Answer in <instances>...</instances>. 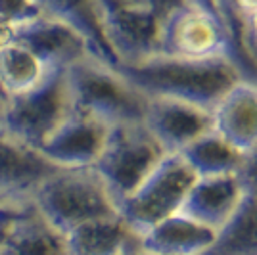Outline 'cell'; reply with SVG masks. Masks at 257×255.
Instances as JSON below:
<instances>
[{
	"instance_id": "ba28073f",
	"label": "cell",
	"mask_w": 257,
	"mask_h": 255,
	"mask_svg": "<svg viewBox=\"0 0 257 255\" xmlns=\"http://www.w3.org/2000/svg\"><path fill=\"white\" fill-rule=\"evenodd\" d=\"M75 111L67 69L52 71L48 79L27 94L10 98L4 129L41 150L46 140Z\"/></svg>"
},
{
	"instance_id": "5bb4252c",
	"label": "cell",
	"mask_w": 257,
	"mask_h": 255,
	"mask_svg": "<svg viewBox=\"0 0 257 255\" xmlns=\"http://www.w3.org/2000/svg\"><path fill=\"white\" fill-rule=\"evenodd\" d=\"M215 133L244 156L257 150V83L240 81L213 111Z\"/></svg>"
},
{
	"instance_id": "5b68a950",
	"label": "cell",
	"mask_w": 257,
	"mask_h": 255,
	"mask_svg": "<svg viewBox=\"0 0 257 255\" xmlns=\"http://www.w3.org/2000/svg\"><path fill=\"white\" fill-rule=\"evenodd\" d=\"M167 156L169 154L144 121L121 123L111 127L94 169L121 207V203L139 190Z\"/></svg>"
},
{
	"instance_id": "9a60e30c",
	"label": "cell",
	"mask_w": 257,
	"mask_h": 255,
	"mask_svg": "<svg viewBox=\"0 0 257 255\" xmlns=\"http://www.w3.org/2000/svg\"><path fill=\"white\" fill-rule=\"evenodd\" d=\"M217 232L186 215H175L139 238V249L148 255H205Z\"/></svg>"
},
{
	"instance_id": "3957f363",
	"label": "cell",
	"mask_w": 257,
	"mask_h": 255,
	"mask_svg": "<svg viewBox=\"0 0 257 255\" xmlns=\"http://www.w3.org/2000/svg\"><path fill=\"white\" fill-rule=\"evenodd\" d=\"M31 205L67 236L83 224L119 217V203L94 167L58 169L35 192Z\"/></svg>"
},
{
	"instance_id": "30bf717a",
	"label": "cell",
	"mask_w": 257,
	"mask_h": 255,
	"mask_svg": "<svg viewBox=\"0 0 257 255\" xmlns=\"http://www.w3.org/2000/svg\"><path fill=\"white\" fill-rule=\"evenodd\" d=\"M16 41L33 50L52 71L69 69L86 58H94L83 35L56 14L50 2H44V14L41 18L25 23L18 31Z\"/></svg>"
},
{
	"instance_id": "9c48e42d",
	"label": "cell",
	"mask_w": 257,
	"mask_h": 255,
	"mask_svg": "<svg viewBox=\"0 0 257 255\" xmlns=\"http://www.w3.org/2000/svg\"><path fill=\"white\" fill-rule=\"evenodd\" d=\"M60 167L39 148L0 129V205H27Z\"/></svg>"
},
{
	"instance_id": "7c38bea8",
	"label": "cell",
	"mask_w": 257,
	"mask_h": 255,
	"mask_svg": "<svg viewBox=\"0 0 257 255\" xmlns=\"http://www.w3.org/2000/svg\"><path fill=\"white\" fill-rule=\"evenodd\" d=\"M144 125L167 154H182L215 129L211 111L171 98H148Z\"/></svg>"
},
{
	"instance_id": "ac0fdd59",
	"label": "cell",
	"mask_w": 257,
	"mask_h": 255,
	"mask_svg": "<svg viewBox=\"0 0 257 255\" xmlns=\"http://www.w3.org/2000/svg\"><path fill=\"white\" fill-rule=\"evenodd\" d=\"M50 73L52 69L25 44L14 41L0 48V86L10 98L27 94L44 83Z\"/></svg>"
},
{
	"instance_id": "d6986e66",
	"label": "cell",
	"mask_w": 257,
	"mask_h": 255,
	"mask_svg": "<svg viewBox=\"0 0 257 255\" xmlns=\"http://www.w3.org/2000/svg\"><path fill=\"white\" fill-rule=\"evenodd\" d=\"M181 156L188 161L198 179L236 175L244 161V154L238 152L230 142H226L219 133H215V129L196 140Z\"/></svg>"
},
{
	"instance_id": "8fae6325",
	"label": "cell",
	"mask_w": 257,
	"mask_h": 255,
	"mask_svg": "<svg viewBox=\"0 0 257 255\" xmlns=\"http://www.w3.org/2000/svg\"><path fill=\"white\" fill-rule=\"evenodd\" d=\"M111 125L75 109L62 127L41 146V152L60 169L94 167L104 152Z\"/></svg>"
},
{
	"instance_id": "484cf974",
	"label": "cell",
	"mask_w": 257,
	"mask_h": 255,
	"mask_svg": "<svg viewBox=\"0 0 257 255\" xmlns=\"http://www.w3.org/2000/svg\"><path fill=\"white\" fill-rule=\"evenodd\" d=\"M14 207H20V205H0V215H4V213L14 209Z\"/></svg>"
},
{
	"instance_id": "d4e9b609",
	"label": "cell",
	"mask_w": 257,
	"mask_h": 255,
	"mask_svg": "<svg viewBox=\"0 0 257 255\" xmlns=\"http://www.w3.org/2000/svg\"><path fill=\"white\" fill-rule=\"evenodd\" d=\"M8 106H10V96L6 94L0 86V129H4V121H6V113H8Z\"/></svg>"
},
{
	"instance_id": "8992f818",
	"label": "cell",
	"mask_w": 257,
	"mask_h": 255,
	"mask_svg": "<svg viewBox=\"0 0 257 255\" xmlns=\"http://www.w3.org/2000/svg\"><path fill=\"white\" fill-rule=\"evenodd\" d=\"M106 41L119 67H133L161 54L163 22L171 2H96Z\"/></svg>"
},
{
	"instance_id": "ffe728a7",
	"label": "cell",
	"mask_w": 257,
	"mask_h": 255,
	"mask_svg": "<svg viewBox=\"0 0 257 255\" xmlns=\"http://www.w3.org/2000/svg\"><path fill=\"white\" fill-rule=\"evenodd\" d=\"M205 255H257V198L247 196Z\"/></svg>"
},
{
	"instance_id": "6da1fadb",
	"label": "cell",
	"mask_w": 257,
	"mask_h": 255,
	"mask_svg": "<svg viewBox=\"0 0 257 255\" xmlns=\"http://www.w3.org/2000/svg\"><path fill=\"white\" fill-rule=\"evenodd\" d=\"M161 56L228 60L247 81L257 83V69L244 52L232 2H171L163 22Z\"/></svg>"
},
{
	"instance_id": "e0dca14e",
	"label": "cell",
	"mask_w": 257,
	"mask_h": 255,
	"mask_svg": "<svg viewBox=\"0 0 257 255\" xmlns=\"http://www.w3.org/2000/svg\"><path fill=\"white\" fill-rule=\"evenodd\" d=\"M65 240L69 255H127L139 247V236L121 215L83 224Z\"/></svg>"
},
{
	"instance_id": "2e32d148",
	"label": "cell",
	"mask_w": 257,
	"mask_h": 255,
	"mask_svg": "<svg viewBox=\"0 0 257 255\" xmlns=\"http://www.w3.org/2000/svg\"><path fill=\"white\" fill-rule=\"evenodd\" d=\"M0 255H69L67 240L31 203L14 217Z\"/></svg>"
},
{
	"instance_id": "603a6c76",
	"label": "cell",
	"mask_w": 257,
	"mask_h": 255,
	"mask_svg": "<svg viewBox=\"0 0 257 255\" xmlns=\"http://www.w3.org/2000/svg\"><path fill=\"white\" fill-rule=\"evenodd\" d=\"M236 177L240 179V184L244 186L247 196L257 198V150L244 156V161L236 173Z\"/></svg>"
},
{
	"instance_id": "cb8c5ba5",
	"label": "cell",
	"mask_w": 257,
	"mask_h": 255,
	"mask_svg": "<svg viewBox=\"0 0 257 255\" xmlns=\"http://www.w3.org/2000/svg\"><path fill=\"white\" fill-rule=\"evenodd\" d=\"M29 205V203H27ZM25 207V205H20V207H14L10 211H6L4 215H0V253H2V249H4V244H6V240H8V234H10V226H12V221H14V217L18 215V211Z\"/></svg>"
},
{
	"instance_id": "4316f807",
	"label": "cell",
	"mask_w": 257,
	"mask_h": 255,
	"mask_svg": "<svg viewBox=\"0 0 257 255\" xmlns=\"http://www.w3.org/2000/svg\"><path fill=\"white\" fill-rule=\"evenodd\" d=\"M127 255H148V253H144V251H140L139 247H137V249H133V251H131V253H127Z\"/></svg>"
},
{
	"instance_id": "7402d4cb",
	"label": "cell",
	"mask_w": 257,
	"mask_h": 255,
	"mask_svg": "<svg viewBox=\"0 0 257 255\" xmlns=\"http://www.w3.org/2000/svg\"><path fill=\"white\" fill-rule=\"evenodd\" d=\"M234 4L244 52L257 69V2H232Z\"/></svg>"
},
{
	"instance_id": "277c9868",
	"label": "cell",
	"mask_w": 257,
	"mask_h": 255,
	"mask_svg": "<svg viewBox=\"0 0 257 255\" xmlns=\"http://www.w3.org/2000/svg\"><path fill=\"white\" fill-rule=\"evenodd\" d=\"M75 109L98 117L107 125L144 121L148 96L119 71L96 58H86L67 69Z\"/></svg>"
},
{
	"instance_id": "4fadbf2b",
	"label": "cell",
	"mask_w": 257,
	"mask_h": 255,
	"mask_svg": "<svg viewBox=\"0 0 257 255\" xmlns=\"http://www.w3.org/2000/svg\"><path fill=\"white\" fill-rule=\"evenodd\" d=\"M246 190L236 175L198 179L181 213L219 232L240 209Z\"/></svg>"
},
{
	"instance_id": "7a4b0ae2",
	"label": "cell",
	"mask_w": 257,
	"mask_h": 255,
	"mask_svg": "<svg viewBox=\"0 0 257 255\" xmlns=\"http://www.w3.org/2000/svg\"><path fill=\"white\" fill-rule=\"evenodd\" d=\"M119 71L148 98H171L211 113L246 79L228 60H184L161 54L140 65L119 67Z\"/></svg>"
},
{
	"instance_id": "44dd1931",
	"label": "cell",
	"mask_w": 257,
	"mask_h": 255,
	"mask_svg": "<svg viewBox=\"0 0 257 255\" xmlns=\"http://www.w3.org/2000/svg\"><path fill=\"white\" fill-rule=\"evenodd\" d=\"M44 2H12L0 0V48L16 41V35L25 23L41 18Z\"/></svg>"
},
{
	"instance_id": "52a82bcc",
	"label": "cell",
	"mask_w": 257,
	"mask_h": 255,
	"mask_svg": "<svg viewBox=\"0 0 257 255\" xmlns=\"http://www.w3.org/2000/svg\"><path fill=\"white\" fill-rule=\"evenodd\" d=\"M196 181L198 175L188 161L181 154H169L139 190L121 203V217L140 238L181 213Z\"/></svg>"
}]
</instances>
